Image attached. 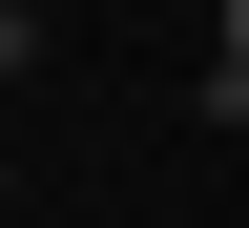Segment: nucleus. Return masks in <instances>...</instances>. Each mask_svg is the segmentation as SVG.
<instances>
[{"label":"nucleus","mask_w":249,"mask_h":228,"mask_svg":"<svg viewBox=\"0 0 249 228\" xmlns=\"http://www.w3.org/2000/svg\"><path fill=\"white\" fill-rule=\"evenodd\" d=\"M0 62H21V0H0Z\"/></svg>","instance_id":"obj_2"},{"label":"nucleus","mask_w":249,"mask_h":228,"mask_svg":"<svg viewBox=\"0 0 249 228\" xmlns=\"http://www.w3.org/2000/svg\"><path fill=\"white\" fill-rule=\"evenodd\" d=\"M208 124H249V0H208Z\"/></svg>","instance_id":"obj_1"}]
</instances>
